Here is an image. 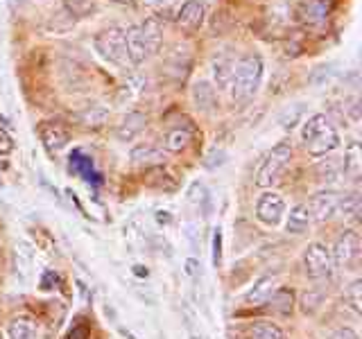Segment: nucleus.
<instances>
[{"label": "nucleus", "instance_id": "6e6552de", "mask_svg": "<svg viewBox=\"0 0 362 339\" xmlns=\"http://www.w3.org/2000/svg\"><path fill=\"white\" fill-rule=\"evenodd\" d=\"M286 213V201L279 192H263L256 203V218L265 226H279Z\"/></svg>", "mask_w": 362, "mask_h": 339}, {"label": "nucleus", "instance_id": "aec40b11", "mask_svg": "<svg viewBox=\"0 0 362 339\" xmlns=\"http://www.w3.org/2000/svg\"><path fill=\"white\" fill-rule=\"evenodd\" d=\"M274 276H263L260 280H256L254 282V287L247 292V303H254V305H258V303H265L267 299H269V294L274 292Z\"/></svg>", "mask_w": 362, "mask_h": 339}, {"label": "nucleus", "instance_id": "393cba45", "mask_svg": "<svg viewBox=\"0 0 362 339\" xmlns=\"http://www.w3.org/2000/svg\"><path fill=\"white\" fill-rule=\"evenodd\" d=\"M249 339H286V335H283V331L274 323L258 321L249 328Z\"/></svg>", "mask_w": 362, "mask_h": 339}, {"label": "nucleus", "instance_id": "5701e85b", "mask_svg": "<svg viewBox=\"0 0 362 339\" xmlns=\"http://www.w3.org/2000/svg\"><path fill=\"white\" fill-rule=\"evenodd\" d=\"M77 118H79V122L84 124V127H88V129H100L102 124H107L109 111L102 109V107H93V109H84Z\"/></svg>", "mask_w": 362, "mask_h": 339}, {"label": "nucleus", "instance_id": "f3484780", "mask_svg": "<svg viewBox=\"0 0 362 339\" xmlns=\"http://www.w3.org/2000/svg\"><path fill=\"white\" fill-rule=\"evenodd\" d=\"M233 64H235V59L224 56V54H220L218 59H213L211 68H213V79H215V84H218V88H222V90L229 88L231 75H233Z\"/></svg>", "mask_w": 362, "mask_h": 339}, {"label": "nucleus", "instance_id": "ddd939ff", "mask_svg": "<svg viewBox=\"0 0 362 339\" xmlns=\"http://www.w3.org/2000/svg\"><path fill=\"white\" fill-rule=\"evenodd\" d=\"M192 102L195 107L202 111H213L218 107V93H215V86L206 79H199V82L192 86Z\"/></svg>", "mask_w": 362, "mask_h": 339}, {"label": "nucleus", "instance_id": "a211bd4d", "mask_svg": "<svg viewBox=\"0 0 362 339\" xmlns=\"http://www.w3.org/2000/svg\"><path fill=\"white\" fill-rule=\"evenodd\" d=\"M310 210L305 203H299V206H294L290 210V218L286 222V231L292 233V235H299L303 231H308V226H310Z\"/></svg>", "mask_w": 362, "mask_h": 339}, {"label": "nucleus", "instance_id": "39448f33", "mask_svg": "<svg viewBox=\"0 0 362 339\" xmlns=\"http://www.w3.org/2000/svg\"><path fill=\"white\" fill-rule=\"evenodd\" d=\"M303 269L308 278H326L333 269V258L331 251L322 242H313L305 246L303 251Z\"/></svg>", "mask_w": 362, "mask_h": 339}, {"label": "nucleus", "instance_id": "72a5a7b5", "mask_svg": "<svg viewBox=\"0 0 362 339\" xmlns=\"http://www.w3.org/2000/svg\"><path fill=\"white\" fill-rule=\"evenodd\" d=\"M328 339H360L356 331H351V328H339V331H335Z\"/></svg>", "mask_w": 362, "mask_h": 339}, {"label": "nucleus", "instance_id": "7c9ffc66", "mask_svg": "<svg viewBox=\"0 0 362 339\" xmlns=\"http://www.w3.org/2000/svg\"><path fill=\"white\" fill-rule=\"evenodd\" d=\"M222 260V231L215 229L213 233V265L218 267Z\"/></svg>", "mask_w": 362, "mask_h": 339}, {"label": "nucleus", "instance_id": "b1692460", "mask_svg": "<svg viewBox=\"0 0 362 339\" xmlns=\"http://www.w3.org/2000/svg\"><path fill=\"white\" fill-rule=\"evenodd\" d=\"M342 174H344V167L339 161H335V158H326V161L317 163V177L326 181V184H335Z\"/></svg>", "mask_w": 362, "mask_h": 339}, {"label": "nucleus", "instance_id": "6ab92c4d", "mask_svg": "<svg viewBox=\"0 0 362 339\" xmlns=\"http://www.w3.org/2000/svg\"><path fill=\"white\" fill-rule=\"evenodd\" d=\"M141 30H143V37H145V43H147V50H150V56L158 52L163 43V28L161 23L156 18H147L145 23H141Z\"/></svg>", "mask_w": 362, "mask_h": 339}, {"label": "nucleus", "instance_id": "f03ea898", "mask_svg": "<svg viewBox=\"0 0 362 339\" xmlns=\"http://www.w3.org/2000/svg\"><path fill=\"white\" fill-rule=\"evenodd\" d=\"M263 82V61L256 54H245L233 64V75L229 82V95L235 102H249Z\"/></svg>", "mask_w": 362, "mask_h": 339}, {"label": "nucleus", "instance_id": "f704fd0d", "mask_svg": "<svg viewBox=\"0 0 362 339\" xmlns=\"http://www.w3.org/2000/svg\"><path fill=\"white\" fill-rule=\"evenodd\" d=\"M147 7H156V9H170L175 5V0H143Z\"/></svg>", "mask_w": 362, "mask_h": 339}, {"label": "nucleus", "instance_id": "0eeeda50", "mask_svg": "<svg viewBox=\"0 0 362 339\" xmlns=\"http://www.w3.org/2000/svg\"><path fill=\"white\" fill-rule=\"evenodd\" d=\"M360 235L356 231H342L333 246V263L337 267H354L360 260Z\"/></svg>", "mask_w": 362, "mask_h": 339}, {"label": "nucleus", "instance_id": "e433bc0d", "mask_svg": "<svg viewBox=\"0 0 362 339\" xmlns=\"http://www.w3.org/2000/svg\"><path fill=\"white\" fill-rule=\"evenodd\" d=\"M156 218H158V222H161V224H170V213H161V210H158Z\"/></svg>", "mask_w": 362, "mask_h": 339}, {"label": "nucleus", "instance_id": "f257e3e1", "mask_svg": "<svg viewBox=\"0 0 362 339\" xmlns=\"http://www.w3.org/2000/svg\"><path fill=\"white\" fill-rule=\"evenodd\" d=\"M301 143L310 156H326L339 147V133L324 113H315L303 122Z\"/></svg>", "mask_w": 362, "mask_h": 339}, {"label": "nucleus", "instance_id": "dca6fc26", "mask_svg": "<svg viewBox=\"0 0 362 339\" xmlns=\"http://www.w3.org/2000/svg\"><path fill=\"white\" fill-rule=\"evenodd\" d=\"M165 161V152L156 145H139L132 150V163L136 165H161Z\"/></svg>", "mask_w": 362, "mask_h": 339}, {"label": "nucleus", "instance_id": "c9c22d12", "mask_svg": "<svg viewBox=\"0 0 362 339\" xmlns=\"http://www.w3.org/2000/svg\"><path fill=\"white\" fill-rule=\"evenodd\" d=\"M68 339H88V328L86 326H73Z\"/></svg>", "mask_w": 362, "mask_h": 339}, {"label": "nucleus", "instance_id": "a878e982", "mask_svg": "<svg viewBox=\"0 0 362 339\" xmlns=\"http://www.w3.org/2000/svg\"><path fill=\"white\" fill-rule=\"evenodd\" d=\"M337 215L342 220H358L360 215V197L358 195H342L337 206Z\"/></svg>", "mask_w": 362, "mask_h": 339}, {"label": "nucleus", "instance_id": "2eb2a0df", "mask_svg": "<svg viewBox=\"0 0 362 339\" xmlns=\"http://www.w3.org/2000/svg\"><path fill=\"white\" fill-rule=\"evenodd\" d=\"M145 124H147V120H145L143 113L132 111V113H127V116L122 118V122H120V127H118L116 133H118V138L122 143H132L136 136H139L145 129Z\"/></svg>", "mask_w": 362, "mask_h": 339}, {"label": "nucleus", "instance_id": "c756f323", "mask_svg": "<svg viewBox=\"0 0 362 339\" xmlns=\"http://www.w3.org/2000/svg\"><path fill=\"white\" fill-rule=\"evenodd\" d=\"M360 292H362V282H360V280H354V282H351V287L346 290V297H344V301H346L356 312L362 310V308H360Z\"/></svg>", "mask_w": 362, "mask_h": 339}, {"label": "nucleus", "instance_id": "f8f14e48", "mask_svg": "<svg viewBox=\"0 0 362 339\" xmlns=\"http://www.w3.org/2000/svg\"><path fill=\"white\" fill-rule=\"evenodd\" d=\"M39 136H41V143L48 147L50 152H62L64 147L71 141L66 127L59 122H41L39 124Z\"/></svg>", "mask_w": 362, "mask_h": 339}, {"label": "nucleus", "instance_id": "cd10ccee", "mask_svg": "<svg viewBox=\"0 0 362 339\" xmlns=\"http://www.w3.org/2000/svg\"><path fill=\"white\" fill-rule=\"evenodd\" d=\"M64 5L73 18H84L95 9V0H64Z\"/></svg>", "mask_w": 362, "mask_h": 339}, {"label": "nucleus", "instance_id": "9b49d317", "mask_svg": "<svg viewBox=\"0 0 362 339\" xmlns=\"http://www.w3.org/2000/svg\"><path fill=\"white\" fill-rule=\"evenodd\" d=\"M206 20V5L202 0H184L177 11V23L186 30H199Z\"/></svg>", "mask_w": 362, "mask_h": 339}, {"label": "nucleus", "instance_id": "20e7f679", "mask_svg": "<svg viewBox=\"0 0 362 339\" xmlns=\"http://www.w3.org/2000/svg\"><path fill=\"white\" fill-rule=\"evenodd\" d=\"M95 50L105 61L113 64V66H129V56H127V48H124V32L120 28H107L98 32L95 37Z\"/></svg>", "mask_w": 362, "mask_h": 339}, {"label": "nucleus", "instance_id": "c85d7f7f", "mask_svg": "<svg viewBox=\"0 0 362 339\" xmlns=\"http://www.w3.org/2000/svg\"><path fill=\"white\" fill-rule=\"evenodd\" d=\"M344 174H351V177H356L358 174V170H360V158H358V145H351L349 147V152L344 156Z\"/></svg>", "mask_w": 362, "mask_h": 339}, {"label": "nucleus", "instance_id": "9d476101", "mask_svg": "<svg viewBox=\"0 0 362 339\" xmlns=\"http://www.w3.org/2000/svg\"><path fill=\"white\" fill-rule=\"evenodd\" d=\"M124 32V48H127L129 56V66H141L150 59V50H147V43L143 37L141 25H129Z\"/></svg>", "mask_w": 362, "mask_h": 339}, {"label": "nucleus", "instance_id": "4be33fe9", "mask_svg": "<svg viewBox=\"0 0 362 339\" xmlns=\"http://www.w3.org/2000/svg\"><path fill=\"white\" fill-rule=\"evenodd\" d=\"M71 172L82 174L86 181H93V184H98V181H100V174H95V170H93V161L86 158L84 154H79V152H75L71 156Z\"/></svg>", "mask_w": 362, "mask_h": 339}, {"label": "nucleus", "instance_id": "7ed1b4c3", "mask_svg": "<svg viewBox=\"0 0 362 339\" xmlns=\"http://www.w3.org/2000/svg\"><path fill=\"white\" fill-rule=\"evenodd\" d=\"M292 158V147L290 143H279L272 147V152L263 158L258 172H256V186L258 188H272L279 184L281 174L286 172V167Z\"/></svg>", "mask_w": 362, "mask_h": 339}, {"label": "nucleus", "instance_id": "4468645a", "mask_svg": "<svg viewBox=\"0 0 362 339\" xmlns=\"http://www.w3.org/2000/svg\"><path fill=\"white\" fill-rule=\"evenodd\" d=\"M190 145H192V129H188V127H175V129H170L165 133V138H163V150L170 152V154L184 152V150H188Z\"/></svg>", "mask_w": 362, "mask_h": 339}, {"label": "nucleus", "instance_id": "412c9836", "mask_svg": "<svg viewBox=\"0 0 362 339\" xmlns=\"http://www.w3.org/2000/svg\"><path fill=\"white\" fill-rule=\"evenodd\" d=\"M9 339H37V323L28 316H18L7 328Z\"/></svg>", "mask_w": 362, "mask_h": 339}, {"label": "nucleus", "instance_id": "1a4fd4ad", "mask_svg": "<svg viewBox=\"0 0 362 339\" xmlns=\"http://www.w3.org/2000/svg\"><path fill=\"white\" fill-rule=\"evenodd\" d=\"M339 199L342 195L333 190H324V192H317V195L310 199V218H315L317 222H326V220H333L337 215V206H339Z\"/></svg>", "mask_w": 362, "mask_h": 339}, {"label": "nucleus", "instance_id": "2f4dec72", "mask_svg": "<svg viewBox=\"0 0 362 339\" xmlns=\"http://www.w3.org/2000/svg\"><path fill=\"white\" fill-rule=\"evenodd\" d=\"M11 152H14V141L5 129H0V156H9Z\"/></svg>", "mask_w": 362, "mask_h": 339}, {"label": "nucleus", "instance_id": "473e14b6", "mask_svg": "<svg viewBox=\"0 0 362 339\" xmlns=\"http://www.w3.org/2000/svg\"><path fill=\"white\" fill-rule=\"evenodd\" d=\"M52 285H57V274H54L52 269H45V274H43V278H41V290L50 292Z\"/></svg>", "mask_w": 362, "mask_h": 339}, {"label": "nucleus", "instance_id": "423d86ee", "mask_svg": "<svg viewBox=\"0 0 362 339\" xmlns=\"http://www.w3.org/2000/svg\"><path fill=\"white\" fill-rule=\"evenodd\" d=\"M333 11V0H299L297 5V18L305 28L320 30L326 25L328 16Z\"/></svg>", "mask_w": 362, "mask_h": 339}, {"label": "nucleus", "instance_id": "bb28decb", "mask_svg": "<svg viewBox=\"0 0 362 339\" xmlns=\"http://www.w3.org/2000/svg\"><path fill=\"white\" fill-rule=\"evenodd\" d=\"M14 260H16V274L23 276L25 280L30 276V265H32V256H30V246L28 244H18L16 246V254H14Z\"/></svg>", "mask_w": 362, "mask_h": 339}]
</instances>
